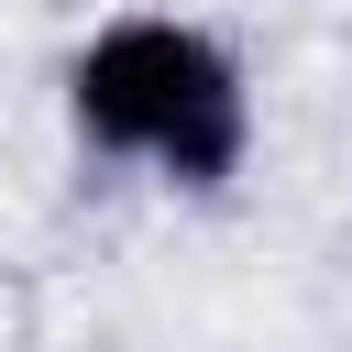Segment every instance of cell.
Masks as SVG:
<instances>
[{
    "instance_id": "1",
    "label": "cell",
    "mask_w": 352,
    "mask_h": 352,
    "mask_svg": "<svg viewBox=\"0 0 352 352\" xmlns=\"http://www.w3.org/2000/svg\"><path fill=\"white\" fill-rule=\"evenodd\" d=\"M66 132L176 198H220L253 165V77L187 11H110L66 55Z\"/></svg>"
}]
</instances>
